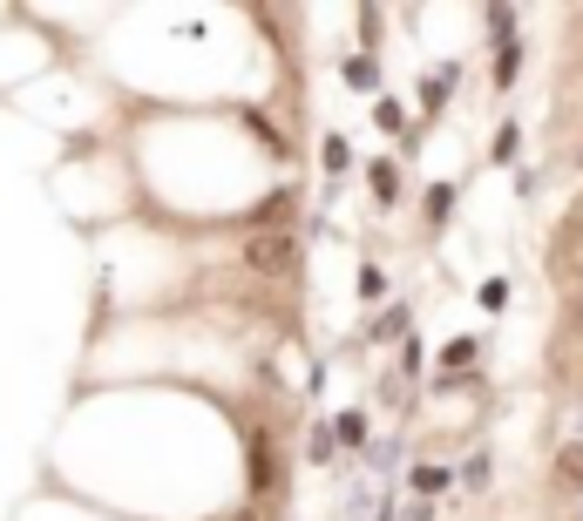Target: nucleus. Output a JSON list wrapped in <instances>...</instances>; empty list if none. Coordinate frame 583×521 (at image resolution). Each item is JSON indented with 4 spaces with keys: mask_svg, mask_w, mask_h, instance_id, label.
I'll use <instances>...</instances> for the list:
<instances>
[{
    "mask_svg": "<svg viewBox=\"0 0 583 521\" xmlns=\"http://www.w3.org/2000/svg\"><path fill=\"white\" fill-rule=\"evenodd\" d=\"M244 265H252L259 278H285L299 265V237L292 230H259L252 244H244Z\"/></svg>",
    "mask_w": 583,
    "mask_h": 521,
    "instance_id": "nucleus-1",
    "label": "nucleus"
},
{
    "mask_svg": "<svg viewBox=\"0 0 583 521\" xmlns=\"http://www.w3.org/2000/svg\"><path fill=\"white\" fill-rule=\"evenodd\" d=\"M550 481H556V494H576V501H583V441H563V448H556Z\"/></svg>",
    "mask_w": 583,
    "mask_h": 521,
    "instance_id": "nucleus-2",
    "label": "nucleus"
},
{
    "mask_svg": "<svg viewBox=\"0 0 583 521\" xmlns=\"http://www.w3.org/2000/svg\"><path fill=\"white\" fill-rule=\"evenodd\" d=\"M523 75V35H495V89H516Z\"/></svg>",
    "mask_w": 583,
    "mask_h": 521,
    "instance_id": "nucleus-3",
    "label": "nucleus"
},
{
    "mask_svg": "<svg viewBox=\"0 0 583 521\" xmlns=\"http://www.w3.org/2000/svg\"><path fill=\"white\" fill-rule=\"evenodd\" d=\"M407 488L421 494V501H435V494H448V488H455V474H448V468H414V474H407Z\"/></svg>",
    "mask_w": 583,
    "mask_h": 521,
    "instance_id": "nucleus-4",
    "label": "nucleus"
},
{
    "mask_svg": "<svg viewBox=\"0 0 583 521\" xmlns=\"http://www.w3.org/2000/svg\"><path fill=\"white\" fill-rule=\"evenodd\" d=\"M285 210H292V190H272V197L252 210V224H259V230H279V224H285Z\"/></svg>",
    "mask_w": 583,
    "mask_h": 521,
    "instance_id": "nucleus-5",
    "label": "nucleus"
},
{
    "mask_svg": "<svg viewBox=\"0 0 583 521\" xmlns=\"http://www.w3.org/2000/svg\"><path fill=\"white\" fill-rule=\"evenodd\" d=\"M244 129H252V136H259V142H265L272 156H292V142H285V136H279V129H272V122H265L259 109H244Z\"/></svg>",
    "mask_w": 583,
    "mask_h": 521,
    "instance_id": "nucleus-6",
    "label": "nucleus"
},
{
    "mask_svg": "<svg viewBox=\"0 0 583 521\" xmlns=\"http://www.w3.org/2000/svg\"><path fill=\"white\" fill-rule=\"evenodd\" d=\"M332 433H340L347 448H367V413H360V406H353V413H340V420H332Z\"/></svg>",
    "mask_w": 583,
    "mask_h": 521,
    "instance_id": "nucleus-7",
    "label": "nucleus"
},
{
    "mask_svg": "<svg viewBox=\"0 0 583 521\" xmlns=\"http://www.w3.org/2000/svg\"><path fill=\"white\" fill-rule=\"evenodd\" d=\"M448 210H455V184H435L428 190V224H448Z\"/></svg>",
    "mask_w": 583,
    "mask_h": 521,
    "instance_id": "nucleus-8",
    "label": "nucleus"
},
{
    "mask_svg": "<svg viewBox=\"0 0 583 521\" xmlns=\"http://www.w3.org/2000/svg\"><path fill=\"white\" fill-rule=\"evenodd\" d=\"M448 81H455V68H441L435 81H421V109H428V116L441 109V96H448Z\"/></svg>",
    "mask_w": 583,
    "mask_h": 521,
    "instance_id": "nucleus-9",
    "label": "nucleus"
},
{
    "mask_svg": "<svg viewBox=\"0 0 583 521\" xmlns=\"http://www.w3.org/2000/svg\"><path fill=\"white\" fill-rule=\"evenodd\" d=\"M347 81H353V89H373V81H380L373 55H353V61H347Z\"/></svg>",
    "mask_w": 583,
    "mask_h": 521,
    "instance_id": "nucleus-10",
    "label": "nucleus"
},
{
    "mask_svg": "<svg viewBox=\"0 0 583 521\" xmlns=\"http://www.w3.org/2000/svg\"><path fill=\"white\" fill-rule=\"evenodd\" d=\"M400 332H407V305H393V312L373 318V338H400Z\"/></svg>",
    "mask_w": 583,
    "mask_h": 521,
    "instance_id": "nucleus-11",
    "label": "nucleus"
},
{
    "mask_svg": "<svg viewBox=\"0 0 583 521\" xmlns=\"http://www.w3.org/2000/svg\"><path fill=\"white\" fill-rule=\"evenodd\" d=\"M516 149H523V129H516V122H503V129H495V163H509Z\"/></svg>",
    "mask_w": 583,
    "mask_h": 521,
    "instance_id": "nucleus-12",
    "label": "nucleus"
},
{
    "mask_svg": "<svg viewBox=\"0 0 583 521\" xmlns=\"http://www.w3.org/2000/svg\"><path fill=\"white\" fill-rule=\"evenodd\" d=\"M468 360H475V338H448V345H441V366H448V373L468 366Z\"/></svg>",
    "mask_w": 583,
    "mask_h": 521,
    "instance_id": "nucleus-13",
    "label": "nucleus"
},
{
    "mask_svg": "<svg viewBox=\"0 0 583 521\" xmlns=\"http://www.w3.org/2000/svg\"><path fill=\"white\" fill-rule=\"evenodd\" d=\"M393 190H400V177H393V163H373V197H380V204H393Z\"/></svg>",
    "mask_w": 583,
    "mask_h": 521,
    "instance_id": "nucleus-14",
    "label": "nucleus"
},
{
    "mask_svg": "<svg viewBox=\"0 0 583 521\" xmlns=\"http://www.w3.org/2000/svg\"><path fill=\"white\" fill-rule=\"evenodd\" d=\"M347 156H353V149H347V136H325V169H332V177L347 169Z\"/></svg>",
    "mask_w": 583,
    "mask_h": 521,
    "instance_id": "nucleus-15",
    "label": "nucleus"
},
{
    "mask_svg": "<svg viewBox=\"0 0 583 521\" xmlns=\"http://www.w3.org/2000/svg\"><path fill=\"white\" fill-rule=\"evenodd\" d=\"M332 448H340V433H332V426H312V461H325Z\"/></svg>",
    "mask_w": 583,
    "mask_h": 521,
    "instance_id": "nucleus-16",
    "label": "nucleus"
},
{
    "mask_svg": "<svg viewBox=\"0 0 583 521\" xmlns=\"http://www.w3.org/2000/svg\"><path fill=\"white\" fill-rule=\"evenodd\" d=\"M461 488H488V454H475V461L461 468Z\"/></svg>",
    "mask_w": 583,
    "mask_h": 521,
    "instance_id": "nucleus-17",
    "label": "nucleus"
},
{
    "mask_svg": "<svg viewBox=\"0 0 583 521\" xmlns=\"http://www.w3.org/2000/svg\"><path fill=\"white\" fill-rule=\"evenodd\" d=\"M482 305H488V312H503V305H509V285H503V278H488V285H482Z\"/></svg>",
    "mask_w": 583,
    "mask_h": 521,
    "instance_id": "nucleus-18",
    "label": "nucleus"
},
{
    "mask_svg": "<svg viewBox=\"0 0 583 521\" xmlns=\"http://www.w3.org/2000/svg\"><path fill=\"white\" fill-rule=\"evenodd\" d=\"M360 35H367V48L380 41V8H360Z\"/></svg>",
    "mask_w": 583,
    "mask_h": 521,
    "instance_id": "nucleus-19",
    "label": "nucleus"
},
{
    "mask_svg": "<svg viewBox=\"0 0 583 521\" xmlns=\"http://www.w3.org/2000/svg\"><path fill=\"white\" fill-rule=\"evenodd\" d=\"M576 217H583V197H576Z\"/></svg>",
    "mask_w": 583,
    "mask_h": 521,
    "instance_id": "nucleus-20",
    "label": "nucleus"
}]
</instances>
